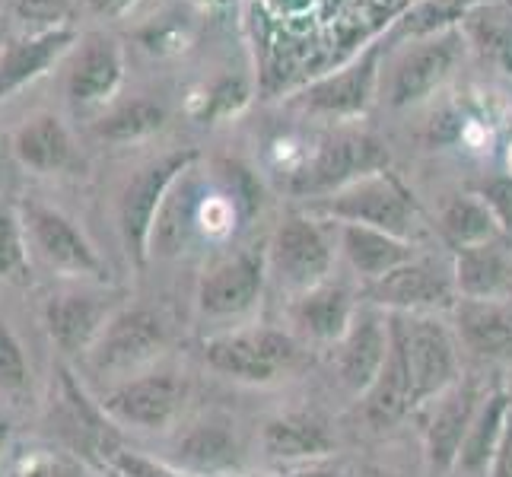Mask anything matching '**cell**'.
I'll return each instance as SVG.
<instances>
[{"mask_svg":"<svg viewBox=\"0 0 512 477\" xmlns=\"http://www.w3.org/2000/svg\"><path fill=\"white\" fill-rule=\"evenodd\" d=\"M268 280L287 296L325 284L334 268V245L312 214H287L264 242Z\"/></svg>","mask_w":512,"mask_h":477,"instance_id":"cell-5","label":"cell"},{"mask_svg":"<svg viewBox=\"0 0 512 477\" xmlns=\"http://www.w3.org/2000/svg\"><path fill=\"white\" fill-rule=\"evenodd\" d=\"M484 388L471 379L455 382L449 392L423 404V458L433 471H455L458 452L471 430V420L484 401Z\"/></svg>","mask_w":512,"mask_h":477,"instance_id":"cell-13","label":"cell"},{"mask_svg":"<svg viewBox=\"0 0 512 477\" xmlns=\"http://www.w3.org/2000/svg\"><path fill=\"white\" fill-rule=\"evenodd\" d=\"M29 385V360L20 338L13 334V328L0 318V392L20 395Z\"/></svg>","mask_w":512,"mask_h":477,"instance_id":"cell-31","label":"cell"},{"mask_svg":"<svg viewBox=\"0 0 512 477\" xmlns=\"http://www.w3.org/2000/svg\"><path fill=\"white\" fill-rule=\"evenodd\" d=\"M439 233L452 249H471L490 239H500V223L484 198H452L439 214Z\"/></svg>","mask_w":512,"mask_h":477,"instance_id":"cell-28","label":"cell"},{"mask_svg":"<svg viewBox=\"0 0 512 477\" xmlns=\"http://www.w3.org/2000/svg\"><path fill=\"white\" fill-rule=\"evenodd\" d=\"M388 350H392V322H388V312L360 303L347 334L331 347L334 379L353 398H363L379 379L388 360Z\"/></svg>","mask_w":512,"mask_h":477,"instance_id":"cell-11","label":"cell"},{"mask_svg":"<svg viewBox=\"0 0 512 477\" xmlns=\"http://www.w3.org/2000/svg\"><path fill=\"white\" fill-rule=\"evenodd\" d=\"M0 280L29 284V255L23 223L13 210H0Z\"/></svg>","mask_w":512,"mask_h":477,"instance_id":"cell-30","label":"cell"},{"mask_svg":"<svg viewBox=\"0 0 512 477\" xmlns=\"http://www.w3.org/2000/svg\"><path fill=\"white\" fill-rule=\"evenodd\" d=\"M452 277L462 299H512V249L503 239L458 249Z\"/></svg>","mask_w":512,"mask_h":477,"instance_id":"cell-21","label":"cell"},{"mask_svg":"<svg viewBox=\"0 0 512 477\" xmlns=\"http://www.w3.org/2000/svg\"><path fill=\"white\" fill-rule=\"evenodd\" d=\"M360 299L382 312L398 315H449L458 299L452 264L417 255L376 284L363 287Z\"/></svg>","mask_w":512,"mask_h":477,"instance_id":"cell-9","label":"cell"},{"mask_svg":"<svg viewBox=\"0 0 512 477\" xmlns=\"http://www.w3.org/2000/svg\"><path fill=\"white\" fill-rule=\"evenodd\" d=\"M509 411H512V392L503 385L490 388L484 395L478 414L471 420V430L462 443V452H458V462H455V471L465 474V477H481L487 474V465L493 452H497L500 439H503V430H506V420H509Z\"/></svg>","mask_w":512,"mask_h":477,"instance_id":"cell-24","label":"cell"},{"mask_svg":"<svg viewBox=\"0 0 512 477\" xmlns=\"http://www.w3.org/2000/svg\"><path fill=\"white\" fill-rule=\"evenodd\" d=\"M13 10L26 26L48 32L70 13V0H13Z\"/></svg>","mask_w":512,"mask_h":477,"instance_id":"cell-34","label":"cell"},{"mask_svg":"<svg viewBox=\"0 0 512 477\" xmlns=\"http://www.w3.org/2000/svg\"><path fill=\"white\" fill-rule=\"evenodd\" d=\"M125 77V61H121V48L109 35H90L80 55L70 67L67 77V96L77 109H90L105 99H112Z\"/></svg>","mask_w":512,"mask_h":477,"instance_id":"cell-22","label":"cell"},{"mask_svg":"<svg viewBox=\"0 0 512 477\" xmlns=\"http://www.w3.org/2000/svg\"><path fill=\"white\" fill-rule=\"evenodd\" d=\"M191 382L175 369H144L131 379H121L102 395L99 411L118 427L140 433L172 430L188 408Z\"/></svg>","mask_w":512,"mask_h":477,"instance_id":"cell-4","label":"cell"},{"mask_svg":"<svg viewBox=\"0 0 512 477\" xmlns=\"http://www.w3.org/2000/svg\"><path fill=\"white\" fill-rule=\"evenodd\" d=\"M373 86H376V61L366 58L363 64L344 70L338 77L315 83L306 93L303 105L312 112H325V115H353L369 102Z\"/></svg>","mask_w":512,"mask_h":477,"instance_id":"cell-27","label":"cell"},{"mask_svg":"<svg viewBox=\"0 0 512 477\" xmlns=\"http://www.w3.org/2000/svg\"><path fill=\"white\" fill-rule=\"evenodd\" d=\"M455 341L484 363H512V299H455Z\"/></svg>","mask_w":512,"mask_h":477,"instance_id":"cell-15","label":"cell"},{"mask_svg":"<svg viewBox=\"0 0 512 477\" xmlns=\"http://www.w3.org/2000/svg\"><path fill=\"white\" fill-rule=\"evenodd\" d=\"M16 477H86V471L77 462L61 458L55 452H32V455L20 458Z\"/></svg>","mask_w":512,"mask_h":477,"instance_id":"cell-33","label":"cell"},{"mask_svg":"<svg viewBox=\"0 0 512 477\" xmlns=\"http://www.w3.org/2000/svg\"><path fill=\"white\" fill-rule=\"evenodd\" d=\"M268 284L271 280L264 249L236 252L214 261L201 274L194 303L207 322H233V328H242L245 318L258 312Z\"/></svg>","mask_w":512,"mask_h":477,"instance_id":"cell-8","label":"cell"},{"mask_svg":"<svg viewBox=\"0 0 512 477\" xmlns=\"http://www.w3.org/2000/svg\"><path fill=\"white\" fill-rule=\"evenodd\" d=\"M388 166V150L382 140L369 134H334L322 140L306 166L293 175V194L303 198H325V194L341 191L353 182L366 179V175L385 172Z\"/></svg>","mask_w":512,"mask_h":477,"instance_id":"cell-10","label":"cell"},{"mask_svg":"<svg viewBox=\"0 0 512 477\" xmlns=\"http://www.w3.org/2000/svg\"><path fill=\"white\" fill-rule=\"evenodd\" d=\"M26 226L35 252L45 258L48 268H55L64 277H83V280H109V264L102 261L96 245L86 239L77 223L64 217L61 210H51L42 204L26 207Z\"/></svg>","mask_w":512,"mask_h":477,"instance_id":"cell-12","label":"cell"},{"mask_svg":"<svg viewBox=\"0 0 512 477\" xmlns=\"http://www.w3.org/2000/svg\"><path fill=\"white\" fill-rule=\"evenodd\" d=\"M458 55H462V39L455 32L433 35L423 45L404 51L388 77V102L401 109V105L427 99L452 74Z\"/></svg>","mask_w":512,"mask_h":477,"instance_id":"cell-17","label":"cell"},{"mask_svg":"<svg viewBox=\"0 0 512 477\" xmlns=\"http://www.w3.org/2000/svg\"><path fill=\"white\" fill-rule=\"evenodd\" d=\"M481 198L487 201V207L493 210L503 233H512V179H493L484 185Z\"/></svg>","mask_w":512,"mask_h":477,"instance_id":"cell-35","label":"cell"},{"mask_svg":"<svg viewBox=\"0 0 512 477\" xmlns=\"http://www.w3.org/2000/svg\"><path fill=\"white\" fill-rule=\"evenodd\" d=\"M204 363L214 373L242 385H271L299 363L303 341L290 328L242 325L210 334L201 344Z\"/></svg>","mask_w":512,"mask_h":477,"instance_id":"cell-1","label":"cell"},{"mask_svg":"<svg viewBox=\"0 0 512 477\" xmlns=\"http://www.w3.org/2000/svg\"><path fill=\"white\" fill-rule=\"evenodd\" d=\"M392 322V315H388ZM363 404V417L373 430H388L401 423L408 414H414V385H411V369H408V357H404L401 338L392 325V350H388V360L382 366L379 379L373 382V388L360 398Z\"/></svg>","mask_w":512,"mask_h":477,"instance_id":"cell-23","label":"cell"},{"mask_svg":"<svg viewBox=\"0 0 512 477\" xmlns=\"http://www.w3.org/2000/svg\"><path fill=\"white\" fill-rule=\"evenodd\" d=\"M474 39H478L493 58L512 64V16L500 7H490L471 23Z\"/></svg>","mask_w":512,"mask_h":477,"instance_id":"cell-32","label":"cell"},{"mask_svg":"<svg viewBox=\"0 0 512 477\" xmlns=\"http://www.w3.org/2000/svg\"><path fill=\"white\" fill-rule=\"evenodd\" d=\"M10 433H13V423L7 417H0V455H4V449L10 443Z\"/></svg>","mask_w":512,"mask_h":477,"instance_id":"cell-40","label":"cell"},{"mask_svg":"<svg viewBox=\"0 0 512 477\" xmlns=\"http://www.w3.org/2000/svg\"><path fill=\"white\" fill-rule=\"evenodd\" d=\"M194 159H198L194 150L166 153L163 159H156V163L140 169L128 182L125 194H121V204H118L121 242H125V252L137 268H144L150 261V239H153L156 217H160L172 185L194 166Z\"/></svg>","mask_w":512,"mask_h":477,"instance_id":"cell-7","label":"cell"},{"mask_svg":"<svg viewBox=\"0 0 512 477\" xmlns=\"http://www.w3.org/2000/svg\"><path fill=\"white\" fill-rule=\"evenodd\" d=\"M115 309L118 303L109 296L102 299L96 293L70 290V293L48 296L42 318H45L51 344H55L64 357H86Z\"/></svg>","mask_w":512,"mask_h":477,"instance_id":"cell-16","label":"cell"},{"mask_svg":"<svg viewBox=\"0 0 512 477\" xmlns=\"http://www.w3.org/2000/svg\"><path fill=\"white\" fill-rule=\"evenodd\" d=\"M86 7L99 16H121L125 10L134 7V0H86Z\"/></svg>","mask_w":512,"mask_h":477,"instance_id":"cell-38","label":"cell"},{"mask_svg":"<svg viewBox=\"0 0 512 477\" xmlns=\"http://www.w3.org/2000/svg\"><path fill=\"white\" fill-rule=\"evenodd\" d=\"M484 477H512V411H509L503 439H500L497 452H493V458H490V465H487V474H484Z\"/></svg>","mask_w":512,"mask_h":477,"instance_id":"cell-37","label":"cell"},{"mask_svg":"<svg viewBox=\"0 0 512 477\" xmlns=\"http://www.w3.org/2000/svg\"><path fill=\"white\" fill-rule=\"evenodd\" d=\"M338 249L363 287L376 284L385 274H392L395 268L420 255L417 242L398 239L392 233H382V229L357 226V223H338Z\"/></svg>","mask_w":512,"mask_h":477,"instance_id":"cell-19","label":"cell"},{"mask_svg":"<svg viewBox=\"0 0 512 477\" xmlns=\"http://www.w3.org/2000/svg\"><path fill=\"white\" fill-rule=\"evenodd\" d=\"M109 468L115 477H169L153 458H144L137 452H115L109 458Z\"/></svg>","mask_w":512,"mask_h":477,"instance_id":"cell-36","label":"cell"},{"mask_svg":"<svg viewBox=\"0 0 512 477\" xmlns=\"http://www.w3.org/2000/svg\"><path fill=\"white\" fill-rule=\"evenodd\" d=\"M239 455L242 452H239L236 423L217 414L191 423L172 446L175 468L188 474H201V477L233 471L239 465Z\"/></svg>","mask_w":512,"mask_h":477,"instance_id":"cell-18","label":"cell"},{"mask_svg":"<svg viewBox=\"0 0 512 477\" xmlns=\"http://www.w3.org/2000/svg\"><path fill=\"white\" fill-rule=\"evenodd\" d=\"M70 42H74V32L70 29H48V32H35L32 39L13 42L0 55V99H7L13 90H20L29 80L42 77L70 48Z\"/></svg>","mask_w":512,"mask_h":477,"instance_id":"cell-25","label":"cell"},{"mask_svg":"<svg viewBox=\"0 0 512 477\" xmlns=\"http://www.w3.org/2000/svg\"><path fill=\"white\" fill-rule=\"evenodd\" d=\"M338 449L328 423L306 411H284L261 423V452L271 462H315Z\"/></svg>","mask_w":512,"mask_h":477,"instance_id":"cell-20","label":"cell"},{"mask_svg":"<svg viewBox=\"0 0 512 477\" xmlns=\"http://www.w3.org/2000/svg\"><path fill=\"white\" fill-rule=\"evenodd\" d=\"M353 477H408V474L398 471V468H392V465L366 462V465H360V468H357V474H353Z\"/></svg>","mask_w":512,"mask_h":477,"instance_id":"cell-39","label":"cell"},{"mask_svg":"<svg viewBox=\"0 0 512 477\" xmlns=\"http://www.w3.org/2000/svg\"><path fill=\"white\" fill-rule=\"evenodd\" d=\"M388 315H392L404 357H408L414 408L420 411L423 404L462 382V347L455 341L452 325L443 322V315Z\"/></svg>","mask_w":512,"mask_h":477,"instance_id":"cell-3","label":"cell"},{"mask_svg":"<svg viewBox=\"0 0 512 477\" xmlns=\"http://www.w3.org/2000/svg\"><path fill=\"white\" fill-rule=\"evenodd\" d=\"M13 150L20 163L35 172H61L74 159V144L58 115H35L16 131Z\"/></svg>","mask_w":512,"mask_h":477,"instance_id":"cell-26","label":"cell"},{"mask_svg":"<svg viewBox=\"0 0 512 477\" xmlns=\"http://www.w3.org/2000/svg\"><path fill=\"white\" fill-rule=\"evenodd\" d=\"M306 214L325 217L334 223L373 226V229H382V233H392L408 242H414L420 233V214L411 201V194L385 172L366 175V179L353 182L341 191L315 198Z\"/></svg>","mask_w":512,"mask_h":477,"instance_id":"cell-2","label":"cell"},{"mask_svg":"<svg viewBox=\"0 0 512 477\" xmlns=\"http://www.w3.org/2000/svg\"><path fill=\"white\" fill-rule=\"evenodd\" d=\"M169 344L166 318L150 306H118L86 353L99 376H137L160 357Z\"/></svg>","mask_w":512,"mask_h":477,"instance_id":"cell-6","label":"cell"},{"mask_svg":"<svg viewBox=\"0 0 512 477\" xmlns=\"http://www.w3.org/2000/svg\"><path fill=\"white\" fill-rule=\"evenodd\" d=\"M360 303L363 299L353 296L350 287L328 277L325 284L287 299V325L303 344L331 350L347 334Z\"/></svg>","mask_w":512,"mask_h":477,"instance_id":"cell-14","label":"cell"},{"mask_svg":"<svg viewBox=\"0 0 512 477\" xmlns=\"http://www.w3.org/2000/svg\"><path fill=\"white\" fill-rule=\"evenodd\" d=\"M166 125V109L153 99H131L125 105H118L115 112L105 115L96 134L112 140V144H131V140H144L156 134Z\"/></svg>","mask_w":512,"mask_h":477,"instance_id":"cell-29","label":"cell"}]
</instances>
